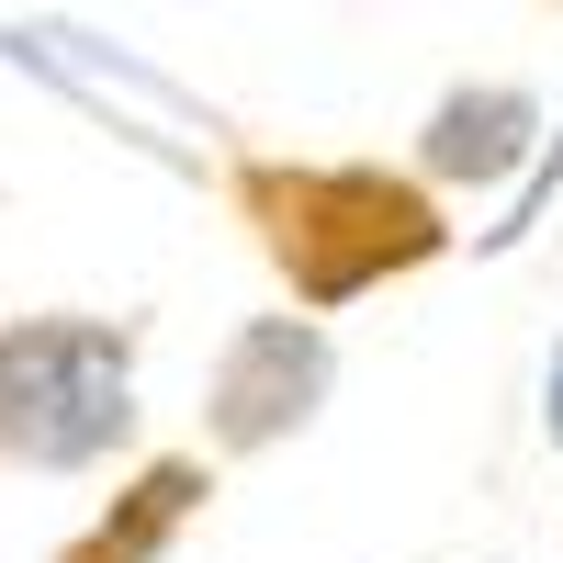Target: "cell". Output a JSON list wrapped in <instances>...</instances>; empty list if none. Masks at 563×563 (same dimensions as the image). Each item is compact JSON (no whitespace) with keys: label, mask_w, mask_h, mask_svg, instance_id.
<instances>
[{"label":"cell","mask_w":563,"mask_h":563,"mask_svg":"<svg viewBox=\"0 0 563 563\" xmlns=\"http://www.w3.org/2000/svg\"><path fill=\"white\" fill-rule=\"evenodd\" d=\"M530 135H541V102L507 90V79H485V90H451V102L429 113L417 158H429V180H507L530 158Z\"/></svg>","instance_id":"4"},{"label":"cell","mask_w":563,"mask_h":563,"mask_svg":"<svg viewBox=\"0 0 563 563\" xmlns=\"http://www.w3.org/2000/svg\"><path fill=\"white\" fill-rule=\"evenodd\" d=\"M238 214L260 260L294 282V305H361L372 282H406L451 249V214L429 203V180L372 169V158H238Z\"/></svg>","instance_id":"1"},{"label":"cell","mask_w":563,"mask_h":563,"mask_svg":"<svg viewBox=\"0 0 563 563\" xmlns=\"http://www.w3.org/2000/svg\"><path fill=\"white\" fill-rule=\"evenodd\" d=\"M203 496H214V474L169 451V462H147V474H135V485H124V496H113V507H102V519H90L57 563H158L180 530H192V507H203Z\"/></svg>","instance_id":"5"},{"label":"cell","mask_w":563,"mask_h":563,"mask_svg":"<svg viewBox=\"0 0 563 563\" xmlns=\"http://www.w3.org/2000/svg\"><path fill=\"white\" fill-rule=\"evenodd\" d=\"M541 429H552V451H563V350H552V372H541Z\"/></svg>","instance_id":"6"},{"label":"cell","mask_w":563,"mask_h":563,"mask_svg":"<svg viewBox=\"0 0 563 563\" xmlns=\"http://www.w3.org/2000/svg\"><path fill=\"white\" fill-rule=\"evenodd\" d=\"M327 384H339V350H327L316 305L305 316H249L238 339H225V361H214L203 429H214V451H271V440L316 429Z\"/></svg>","instance_id":"3"},{"label":"cell","mask_w":563,"mask_h":563,"mask_svg":"<svg viewBox=\"0 0 563 563\" xmlns=\"http://www.w3.org/2000/svg\"><path fill=\"white\" fill-rule=\"evenodd\" d=\"M135 440V327L113 316H12L0 327V462L90 474Z\"/></svg>","instance_id":"2"}]
</instances>
